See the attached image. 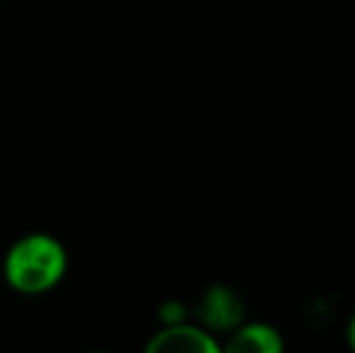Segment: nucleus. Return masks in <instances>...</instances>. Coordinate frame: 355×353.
Wrapping results in <instances>:
<instances>
[{"label":"nucleus","instance_id":"nucleus-2","mask_svg":"<svg viewBox=\"0 0 355 353\" xmlns=\"http://www.w3.org/2000/svg\"><path fill=\"white\" fill-rule=\"evenodd\" d=\"M196 322L211 334H230L234 327L247 320V305L234 288L225 283H213L203 291L196 305Z\"/></svg>","mask_w":355,"mask_h":353},{"label":"nucleus","instance_id":"nucleus-3","mask_svg":"<svg viewBox=\"0 0 355 353\" xmlns=\"http://www.w3.org/2000/svg\"><path fill=\"white\" fill-rule=\"evenodd\" d=\"M148 353H220L223 344L215 339L208 329L193 322H177V325H164L159 332L150 336L145 344Z\"/></svg>","mask_w":355,"mask_h":353},{"label":"nucleus","instance_id":"nucleus-6","mask_svg":"<svg viewBox=\"0 0 355 353\" xmlns=\"http://www.w3.org/2000/svg\"><path fill=\"white\" fill-rule=\"evenodd\" d=\"M346 341H348V346H351V351H355V312L346 325Z\"/></svg>","mask_w":355,"mask_h":353},{"label":"nucleus","instance_id":"nucleus-1","mask_svg":"<svg viewBox=\"0 0 355 353\" xmlns=\"http://www.w3.org/2000/svg\"><path fill=\"white\" fill-rule=\"evenodd\" d=\"M68 252L49 232H27L8 247L3 257V278L19 295H44L63 281Z\"/></svg>","mask_w":355,"mask_h":353},{"label":"nucleus","instance_id":"nucleus-5","mask_svg":"<svg viewBox=\"0 0 355 353\" xmlns=\"http://www.w3.org/2000/svg\"><path fill=\"white\" fill-rule=\"evenodd\" d=\"M157 317H159V322H162V327L164 325H177V322H187L189 320V307L179 300H167V302L159 305Z\"/></svg>","mask_w":355,"mask_h":353},{"label":"nucleus","instance_id":"nucleus-4","mask_svg":"<svg viewBox=\"0 0 355 353\" xmlns=\"http://www.w3.org/2000/svg\"><path fill=\"white\" fill-rule=\"evenodd\" d=\"M227 353H283V334L268 322H247L234 327L223 344Z\"/></svg>","mask_w":355,"mask_h":353}]
</instances>
